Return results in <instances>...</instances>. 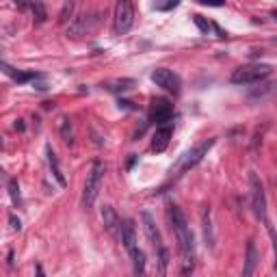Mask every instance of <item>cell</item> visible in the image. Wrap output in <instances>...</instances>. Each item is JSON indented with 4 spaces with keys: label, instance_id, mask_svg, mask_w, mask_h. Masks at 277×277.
Masks as SVG:
<instances>
[{
    "label": "cell",
    "instance_id": "cell-1",
    "mask_svg": "<svg viewBox=\"0 0 277 277\" xmlns=\"http://www.w3.org/2000/svg\"><path fill=\"white\" fill-rule=\"evenodd\" d=\"M169 219H171V228L175 232V238H178L180 247V256H182V277H189L193 273L195 266V238L193 232L189 228V221L182 213V208L175 204H169Z\"/></svg>",
    "mask_w": 277,
    "mask_h": 277
},
{
    "label": "cell",
    "instance_id": "cell-2",
    "mask_svg": "<svg viewBox=\"0 0 277 277\" xmlns=\"http://www.w3.org/2000/svg\"><path fill=\"white\" fill-rule=\"evenodd\" d=\"M216 143V139H208V141H201L199 145H195V148H191V149H186V152L180 156L178 160H175L173 165H171V169H169V175L171 178H180V175H184L189 169H193L195 165H199L201 163V158H204L206 154L210 152V148Z\"/></svg>",
    "mask_w": 277,
    "mask_h": 277
},
{
    "label": "cell",
    "instance_id": "cell-3",
    "mask_svg": "<svg viewBox=\"0 0 277 277\" xmlns=\"http://www.w3.org/2000/svg\"><path fill=\"white\" fill-rule=\"evenodd\" d=\"M104 163H100V160H95L91 165V169H89L87 173V182H85V191H83V208H91L95 204V199H98L100 195V189H102V180H104Z\"/></svg>",
    "mask_w": 277,
    "mask_h": 277
},
{
    "label": "cell",
    "instance_id": "cell-4",
    "mask_svg": "<svg viewBox=\"0 0 277 277\" xmlns=\"http://www.w3.org/2000/svg\"><path fill=\"white\" fill-rule=\"evenodd\" d=\"M271 74V67L264 63H249V65H240L232 72V83L234 85H251V83H260Z\"/></svg>",
    "mask_w": 277,
    "mask_h": 277
},
{
    "label": "cell",
    "instance_id": "cell-5",
    "mask_svg": "<svg viewBox=\"0 0 277 277\" xmlns=\"http://www.w3.org/2000/svg\"><path fill=\"white\" fill-rule=\"evenodd\" d=\"M249 191H251V210H254V214L260 221H266V195L256 171L249 173Z\"/></svg>",
    "mask_w": 277,
    "mask_h": 277
},
{
    "label": "cell",
    "instance_id": "cell-6",
    "mask_svg": "<svg viewBox=\"0 0 277 277\" xmlns=\"http://www.w3.org/2000/svg\"><path fill=\"white\" fill-rule=\"evenodd\" d=\"M171 117H173V104L169 100H165V98L152 100L149 113H148L149 124H156V128H160V126H167L171 122Z\"/></svg>",
    "mask_w": 277,
    "mask_h": 277
},
{
    "label": "cell",
    "instance_id": "cell-7",
    "mask_svg": "<svg viewBox=\"0 0 277 277\" xmlns=\"http://www.w3.org/2000/svg\"><path fill=\"white\" fill-rule=\"evenodd\" d=\"M134 22V7L128 0H119L115 4V33L117 35H126L132 28Z\"/></svg>",
    "mask_w": 277,
    "mask_h": 277
},
{
    "label": "cell",
    "instance_id": "cell-8",
    "mask_svg": "<svg viewBox=\"0 0 277 277\" xmlns=\"http://www.w3.org/2000/svg\"><path fill=\"white\" fill-rule=\"evenodd\" d=\"M102 18H104V13H100V11H95V13H85V16H78L76 20H74L72 24H69V35L72 37H80V35H87V33H91L95 31V28L100 26V22H102Z\"/></svg>",
    "mask_w": 277,
    "mask_h": 277
},
{
    "label": "cell",
    "instance_id": "cell-9",
    "mask_svg": "<svg viewBox=\"0 0 277 277\" xmlns=\"http://www.w3.org/2000/svg\"><path fill=\"white\" fill-rule=\"evenodd\" d=\"M152 83H156V87L165 89L169 93H180V87H182L180 76L167 67H156L152 72Z\"/></svg>",
    "mask_w": 277,
    "mask_h": 277
},
{
    "label": "cell",
    "instance_id": "cell-10",
    "mask_svg": "<svg viewBox=\"0 0 277 277\" xmlns=\"http://www.w3.org/2000/svg\"><path fill=\"white\" fill-rule=\"evenodd\" d=\"M102 223H104V230H107L110 236L122 238V223L124 221L119 219V214L115 213L113 206H104L102 208Z\"/></svg>",
    "mask_w": 277,
    "mask_h": 277
},
{
    "label": "cell",
    "instance_id": "cell-11",
    "mask_svg": "<svg viewBox=\"0 0 277 277\" xmlns=\"http://www.w3.org/2000/svg\"><path fill=\"white\" fill-rule=\"evenodd\" d=\"M141 219H143V228H145V234H148V238H149V243H152L154 247V251L158 254L160 249H165V245H163V238H160V232L158 228H156V221H154V216L145 210L143 214H141Z\"/></svg>",
    "mask_w": 277,
    "mask_h": 277
},
{
    "label": "cell",
    "instance_id": "cell-12",
    "mask_svg": "<svg viewBox=\"0 0 277 277\" xmlns=\"http://www.w3.org/2000/svg\"><path fill=\"white\" fill-rule=\"evenodd\" d=\"M171 137H173V128H171V126H160V128H156V132L152 137V149L156 154L165 152L167 145H169V141H171Z\"/></svg>",
    "mask_w": 277,
    "mask_h": 277
},
{
    "label": "cell",
    "instance_id": "cell-13",
    "mask_svg": "<svg viewBox=\"0 0 277 277\" xmlns=\"http://www.w3.org/2000/svg\"><path fill=\"white\" fill-rule=\"evenodd\" d=\"M122 245L126 247V251L128 254H134V251L139 249L137 247V232H134V223L130 219H126L122 223Z\"/></svg>",
    "mask_w": 277,
    "mask_h": 277
},
{
    "label": "cell",
    "instance_id": "cell-14",
    "mask_svg": "<svg viewBox=\"0 0 277 277\" xmlns=\"http://www.w3.org/2000/svg\"><path fill=\"white\" fill-rule=\"evenodd\" d=\"M258 249H256V243L249 240L247 243V251H245V264H243V277H254V271L258 266Z\"/></svg>",
    "mask_w": 277,
    "mask_h": 277
},
{
    "label": "cell",
    "instance_id": "cell-15",
    "mask_svg": "<svg viewBox=\"0 0 277 277\" xmlns=\"http://www.w3.org/2000/svg\"><path fill=\"white\" fill-rule=\"evenodd\" d=\"M201 228H204V240L208 245V249H214V232H213V219H210V206H204Z\"/></svg>",
    "mask_w": 277,
    "mask_h": 277
},
{
    "label": "cell",
    "instance_id": "cell-16",
    "mask_svg": "<svg viewBox=\"0 0 277 277\" xmlns=\"http://www.w3.org/2000/svg\"><path fill=\"white\" fill-rule=\"evenodd\" d=\"M46 154H48V165H50V171H52L54 180H57L61 186H67V180H65V175L61 171V165H59V160H57V154H54V149L50 148V145H46Z\"/></svg>",
    "mask_w": 277,
    "mask_h": 277
},
{
    "label": "cell",
    "instance_id": "cell-17",
    "mask_svg": "<svg viewBox=\"0 0 277 277\" xmlns=\"http://www.w3.org/2000/svg\"><path fill=\"white\" fill-rule=\"evenodd\" d=\"M2 72L7 74V76H11L16 83H28V80H35V78H42L39 74H35V72H18V69H13L11 65H7V63H2Z\"/></svg>",
    "mask_w": 277,
    "mask_h": 277
},
{
    "label": "cell",
    "instance_id": "cell-18",
    "mask_svg": "<svg viewBox=\"0 0 277 277\" xmlns=\"http://www.w3.org/2000/svg\"><path fill=\"white\" fill-rule=\"evenodd\" d=\"M132 258V269H134V277H148V269H145V254L141 249H137L134 254H130Z\"/></svg>",
    "mask_w": 277,
    "mask_h": 277
},
{
    "label": "cell",
    "instance_id": "cell-19",
    "mask_svg": "<svg viewBox=\"0 0 277 277\" xmlns=\"http://www.w3.org/2000/svg\"><path fill=\"white\" fill-rule=\"evenodd\" d=\"M134 87V80L132 78H122V80H113V83H107V89L113 93H124L130 91Z\"/></svg>",
    "mask_w": 277,
    "mask_h": 277
},
{
    "label": "cell",
    "instance_id": "cell-20",
    "mask_svg": "<svg viewBox=\"0 0 277 277\" xmlns=\"http://www.w3.org/2000/svg\"><path fill=\"white\" fill-rule=\"evenodd\" d=\"M26 7L33 11V20L37 24H42V22H46L48 20V11H46V7H43L42 2H28Z\"/></svg>",
    "mask_w": 277,
    "mask_h": 277
},
{
    "label": "cell",
    "instance_id": "cell-21",
    "mask_svg": "<svg viewBox=\"0 0 277 277\" xmlns=\"http://www.w3.org/2000/svg\"><path fill=\"white\" fill-rule=\"evenodd\" d=\"M61 137H63V141H65L67 145H72V143H74L72 119H67V117H63V119H61Z\"/></svg>",
    "mask_w": 277,
    "mask_h": 277
},
{
    "label": "cell",
    "instance_id": "cell-22",
    "mask_svg": "<svg viewBox=\"0 0 277 277\" xmlns=\"http://www.w3.org/2000/svg\"><path fill=\"white\" fill-rule=\"evenodd\" d=\"M9 195H11V201H13V206H22V193H20V184H18V180L16 178H11L9 180Z\"/></svg>",
    "mask_w": 277,
    "mask_h": 277
},
{
    "label": "cell",
    "instance_id": "cell-23",
    "mask_svg": "<svg viewBox=\"0 0 277 277\" xmlns=\"http://www.w3.org/2000/svg\"><path fill=\"white\" fill-rule=\"evenodd\" d=\"M264 225H266V232H269V236H271V243H273V254H275V275H277V232H275V228L269 223V221H264Z\"/></svg>",
    "mask_w": 277,
    "mask_h": 277
},
{
    "label": "cell",
    "instance_id": "cell-24",
    "mask_svg": "<svg viewBox=\"0 0 277 277\" xmlns=\"http://www.w3.org/2000/svg\"><path fill=\"white\" fill-rule=\"evenodd\" d=\"M193 22L197 24V28H199V31L204 33V35H208V33H210V28H213V24L206 22V20L201 18V16H193Z\"/></svg>",
    "mask_w": 277,
    "mask_h": 277
},
{
    "label": "cell",
    "instance_id": "cell-25",
    "mask_svg": "<svg viewBox=\"0 0 277 277\" xmlns=\"http://www.w3.org/2000/svg\"><path fill=\"white\" fill-rule=\"evenodd\" d=\"M273 91H277V83H273V85H262V89H258V91L251 93V98H262V95L273 93Z\"/></svg>",
    "mask_w": 277,
    "mask_h": 277
},
{
    "label": "cell",
    "instance_id": "cell-26",
    "mask_svg": "<svg viewBox=\"0 0 277 277\" xmlns=\"http://www.w3.org/2000/svg\"><path fill=\"white\" fill-rule=\"evenodd\" d=\"M72 11H74V4L72 2H65L63 4V11H61V16H59V22L65 24L69 20V16H72Z\"/></svg>",
    "mask_w": 277,
    "mask_h": 277
},
{
    "label": "cell",
    "instance_id": "cell-27",
    "mask_svg": "<svg viewBox=\"0 0 277 277\" xmlns=\"http://www.w3.org/2000/svg\"><path fill=\"white\" fill-rule=\"evenodd\" d=\"M9 221H11V228L16 230V232H20V230H22V221H20V219H18V216L13 214V213L9 214Z\"/></svg>",
    "mask_w": 277,
    "mask_h": 277
},
{
    "label": "cell",
    "instance_id": "cell-28",
    "mask_svg": "<svg viewBox=\"0 0 277 277\" xmlns=\"http://www.w3.org/2000/svg\"><path fill=\"white\" fill-rule=\"evenodd\" d=\"M178 7V2H167V4H154V9H173Z\"/></svg>",
    "mask_w": 277,
    "mask_h": 277
},
{
    "label": "cell",
    "instance_id": "cell-29",
    "mask_svg": "<svg viewBox=\"0 0 277 277\" xmlns=\"http://www.w3.org/2000/svg\"><path fill=\"white\" fill-rule=\"evenodd\" d=\"M16 130H18V132H24V122H22V119H18V122H16Z\"/></svg>",
    "mask_w": 277,
    "mask_h": 277
},
{
    "label": "cell",
    "instance_id": "cell-30",
    "mask_svg": "<svg viewBox=\"0 0 277 277\" xmlns=\"http://www.w3.org/2000/svg\"><path fill=\"white\" fill-rule=\"evenodd\" d=\"M37 277H43V271H42V266H37Z\"/></svg>",
    "mask_w": 277,
    "mask_h": 277
},
{
    "label": "cell",
    "instance_id": "cell-31",
    "mask_svg": "<svg viewBox=\"0 0 277 277\" xmlns=\"http://www.w3.org/2000/svg\"><path fill=\"white\" fill-rule=\"evenodd\" d=\"M271 16H273V20L277 22V9H273V11H271Z\"/></svg>",
    "mask_w": 277,
    "mask_h": 277
},
{
    "label": "cell",
    "instance_id": "cell-32",
    "mask_svg": "<svg viewBox=\"0 0 277 277\" xmlns=\"http://www.w3.org/2000/svg\"><path fill=\"white\" fill-rule=\"evenodd\" d=\"M273 42H275V43H277V37H275V39H273Z\"/></svg>",
    "mask_w": 277,
    "mask_h": 277
}]
</instances>
